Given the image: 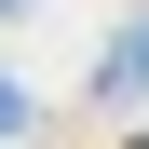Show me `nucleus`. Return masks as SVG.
Wrapping results in <instances>:
<instances>
[{
  "label": "nucleus",
  "instance_id": "f257e3e1",
  "mask_svg": "<svg viewBox=\"0 0 149 149\" xmlns=\"http://www.w3.org/2000/svg\"><path fill=\"white\" fill-rule=\"evenodd\" d=\"M122 95H149V27H136V41L109 54V109H122Z\"/></svg>",
  "mask_w": 149,
  "mask_h": 149
}]
</instances>
